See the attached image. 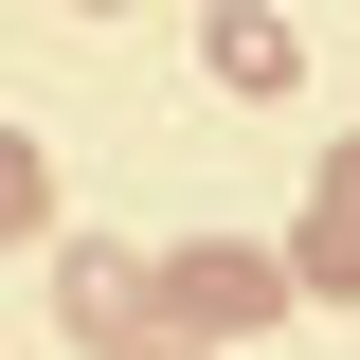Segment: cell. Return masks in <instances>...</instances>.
Masks as SVG:
<instances>
[{
	"label": "cell",
	"mask_w": 360,
	"mask_h": 360,
	"mask_svg": "<svg viewBox=\"0 0 360 360\" xmlns=\"http://www.w3.org/2000/svg\"><path fill=\"white\" fill-rule=\"evenodd\" d=\"M324 198H360V144H342V162H324Z\"/></svg>",
	"instance_id": "obj_7"
},
{
	"label": "cell",
	"mask_w": 360,
	"mask_h": 360,
	"mask_svg": "<svg viewBox=\"0 0 360 360\" xmlns=\"http://www.w3.org/2000/svg\"><path fill=\"white\" fill-rule=\"evenodd\" d=\"M198 72H217L234 108H288V90H307V18H288V0H217V18H198Z\"/></svg>",
	"instance_id": "obj_3"
},
{
	"label": "cell",
	"mask_w": 360,
	"mask_h": 360,
	"mask_svg": "<svg viewBox=\"0 0 360 360\" xmlns=\"http://www.w3.org/2000/svg\"><path fill=\"white\" fill-rule=\"evenodd\" d=\"M54 324H72L90 360L162 342V270H144V252H108V234H72V252H54Z\"/></svg>",
	"instance_id": "obj_2"
},
{
	"label": "cell",
	"mask_w": 360,
	"mask_h": 360,
	"mask_svg": "<svg viewBox=\"0 0 360 360\" xmlns=\"http://www.w3.org/2000/svg\"><path fill=\"white\" fill-rule=\"evenodd\" d=\"M127 360H217V342H180V324H162V342H127Z\"/></svg>",
	"instance_id": "obj_6"
},
{
	"label": "cell",
	"mask_w": 360,
	"mask_h": 360,
	"mask_svg": "<svg viewBox=\"0 0 360 360\" xmlns=\"http://www.w3.org/2000/svg\"><path fill=\"white\" fill-rule=\"evenodd\" d=\"M288 288H307V307H360V198H307V234H288Z\"/></svg>",
	"instance_id": "obj_4"
},
{
	"label": "cell",
	"mask_w": 360,
	"mask_h": 360,
	"mask_svg": "<svg viewBox=\"0 0 360 360\" xmlns=\"http://www.w3.org/2000/svg\"><path fill=\"white\" fill-rule=\"evenodd\" d=\"M18 234H54V162H37V127H0V252Z\"/></svg>",
	"instance_id": "obj_5"
},
{
	"label": "cell",
	"mask_w": 360,
	"mask_h": 360,
	"mask_svg": "<svg viewBox=\"0 0 360 360\" xmlns=\"http://www.w3.org/2000/svg\"><path fill=\"white\" fill-rule=\"evenodd\" d=\"M270 307H288V270H270L252 234H198V252H162V324H180V342H252Z\"/></svg>",
	"instance_id": "obj_1"
}]
</instances>
